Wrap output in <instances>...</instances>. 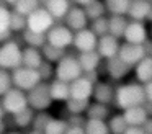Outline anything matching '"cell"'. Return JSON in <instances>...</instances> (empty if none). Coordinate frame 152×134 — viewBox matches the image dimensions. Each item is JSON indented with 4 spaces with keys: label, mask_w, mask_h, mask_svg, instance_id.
<instances>
[{
    "label": "cell",
    "mask_w": 152,
    "mask_h": 134,
    "mask_svg": "<svg viewBox=\"0 0 152 134\" xmlns=\"http://www.w3.org/2000/svg\"><path fill=\"white\" fill-rule=\"evenodd\" d=\"M105 70H106V74H108V77L111 78V80L121 82L123 78L128 77L132 69L129 67V65H126L119 57H113V59H108V61L105 62Z\"/></svg>",
    "instance_id": "2e32d148"
},
{
    "label": "cell",
    "mask_w": 152,
    "mask_h": 134,
    "mask_svg": "<svg viewBox=\"0 0 152 134\" xmlns=\"http://www.w3.org/2000/svg\"><path fill=\"white\" fill-rule=\"evenodd\" d=\"M74 48L79 54H83V52H92L96 51V46H98V38L90 31L88 28L83 29V31H79L74 34Z\"/></svg>",
    "instance_id": "7c38bea8"
},
{
    "label": "cell",
    "mask_w": 152,
    "mask_h": 134,
    "mask_svg": "<svg viewBox=\"0 0 152 134\" xmlns=\"http://www.w3.org/2000/svg\"><path fill=\"white\" fill-rule=\"evenodd\" d=\"M26 134H44V133H39V131H33V129H31V131H28Z\"/></svg>",
    "instance_id": "f5cc1de1"
},
{
    "label": "cell",
    "mask_w": 152,
    "mask_h": 134,
    "mask_svg": "<svg viewBox=\"0 0 152 134\" xmlns=\"http://www.w3.org/2000/svg\"><path fill=\"white\" fill-rule=\"evenodd\" d=\"M12 80H13V87L21 90V92H25V93L31 92L34 87H38L41 83V77L38 74V70L26 69L23 65L12 72Z\"/></svg>",
    "instance_id": "277c9868"
},
{
    "label": "cell",
    "mask_w": 152,
    "mask_h": 134,
    "mask_svg": "<svg viewBox=\"0 0 152 134\" xmlns=\"http://www.w3.org/2000/svg\"><path fill=\"white\" fill-rule=\"evenodd\" d=\"M64 25L74 33H79V31H83V29L88 28L90 21L87 18V13L83 8H80L79 5H75V2H72V8L70 12L67 13L66 20H64Z\"/></svg>",
    "instance_id": "9c48e42d"
},
{
    "label": "cell",
    "mask_w": 152,
    "mask_h": 134,
    "mask_svg": "<svg viewBox=\"0 0 152 134\" xmlns=\"http://www.w3.org/2000/svg\"><path fill=\"white\" fill-rule=\"evenodd\" d=\"M7 3L12 12L18 13L21 16H26V18L34 10H38L41 7V2H38V0H13V2H7Z\"/></svg>",
    "instance_id": "7402d4cb"
},
{
    "label": "cell",
    "mask_w": 152,
    "mask_h": 134,
    "mask_svg": "<svg viewBox=\"0 0 152 134\" xmlns=\"http://www.w3.org/2000/svg\"><path fill=\"white\" fill-rule=\"evenodd\" d=\"M82 75H83V70L80 67L79 57L74 54H67L56 65V78L66 82V83H72V82H75Z\"/></svg>",
    "instance_id": "3957f363"
},
{
    "label": "cell",
    "mask_w": 152,
    "mask_h": 134,
    "mask_svg": "<svg viewBox=\"0 0 152 134\" xmlns=\"http://www.w3.org/2000/svg\"><path fill=\"white\" fill-rule=\"evenodd\" d=\"M93 88L95 85L92 82H88L85 77L77 78L75 82L70 83V98H75V100H90L93 97Z\"/></svg>",
    "instance_id": "e0dca14e"
},
{
    "label": "cell",
    "mask_w": 152,
    "mask_h": 134,
    "mask_svg": "<svg viewBox=\"0 0 152 134\" xmlns=\"http://www.w3.org/2000/svg\"><path fill=\"white\" fill-rule=\"evenodd\" d=\"M26 21H28V29L36 31V33H43V34H48V31L56 25V20H54L53 16L49 15V12L43 7V2H41L39 8L34 10V12L26 18Z\"/></svg>",
    "instance_id": "ba28073f"
},
{
    "label": "cell",
    "mask_w": 152,
    "mask_h": 134,
    "mask_svg": "<svg viewBox=\"0 0 152 134\" xmlns=\"http://www.w3.org/2000/svg\"><path fill=\"white\" fill-rule=\"evenodd\" d=\"M87 13V18L88 21H93V20H98V18H103L106 16V7H105V2H100V0H92L90 5L87 8H83Z\"/></svg>",
    "instance_id": "d6a6232c"
},
{
    "label": "cell",
    "mask_w": 152,
    "mask_h": 134,
    "mask_svg": "<svg viewBox=\"0 0 152 134\" xmlns=\"http://www.w3.org/2000/svg\"><path fill=\"white\" fill-rule=\"evenodd\" d=\"M49 92H51V97H53V101H64L66 103L70 98V83L54 78L49 83Z\"/></svg>",
    "instance_id": "484cf974"
},
{
    "label": "cell",
    "mask_w": 152,
    "mask_h": 134,
    "mask_svg": "<svg viewBox=\"0 0 152 134\" xmlns=\"http://www.w3.org/2000/svg\"><path fill=\"white\" fill-rule=\"evenodd\" d=\"M90 100H75V98H69L66 101V108L64 110L67 111L69 114H85L87 110H88Z\"/></svg>",
    "instance_id": "836d02e7"
},
{
    "label": "cell",
    "mask_w": 152,
    "mask_h": 134,
    "mask_svg": "<svg viewBox=\"0 0 152 134\" xmlns=\"http://www.w3.org/2000/svg\"><path fill=\"white\" fill-rule=\"evenodd\" d=\"M7 134H23V133H20V131H8Z\"/></svg>",
    "instance_id": "db71d44e"
},
{
    "label": "cell",
    "mask_w": 152,
    "mask_h": 134,
    "mask_svg": "<svg viewBox=\"0 0 152 134\" xmlns=\"http://www.w3.org/2000/svg\"><path fill=\"white\" fill-rule=\"evenodd\" d=\"M149 38H151V36H149V29H147V26H145V23L131 21V20H129L128 28H126V33H124V38H123L124 42L142 46Z\"/></svg>",
    "instance_id": "8fae6325"
},
{
    "label": "cell",
    "mask_w": 152,
    "mask_h": 134,
    "mask_svg": "<svg viewBox=\"0 0 152 134\" xmlns=\"http://www.w3.org/2000/svg\"><path fill=\"white\" fill-rule=\"evenodd\" d=\"M41 52H43L44 61L51 62V64H54V65H57L67 56V51L59 49V48H56V46H51V44H48V42L41 48Z\"/></svg>",
    "instance_id": "f546056e"
},
{
    "label": "cell",
    "mask_w": 152,
    "mask_h": 134,
    "mask_svg": "<svg viewBox=\"0 0 152 134\" xmlns=\"http://www.w3.org/2000/svg\"><path fill=\"white\" fill-rule=\"evenodd\" d=\"M115 92H116V87L111 82L100 80L98 83L95 85V88H93V97L92 98L96 103L111 106V103H115Z\"/></svg>",
    "instance_id": "5bb4252c"
},
{
    "label": "cell",
    "mask_w": 152,
    "mask_h": 134,
    "mask_svg": "<svg viewBox=\"0 0 152 134\" xmlns=\"http://www.w3.org/2000/svg\"><path fill=\"white\" fill-rule=\"evenodd\" d=\"M144 93H145V100H147L149 103H152V82H149V83L144 85Z\"/></svg>",
    "instance_id": "ee69618b"
},
{
    "label": "cell",
    "mask_w": 152,
    "mask_h": 134,
    "mask_svg": "<svg viewBox=\"0 0 152 134\" xmlns=\"http://www.w3.org/2000/svg\"><path fill=\"white\" fill-rule=\"evenodd\" d=\"M124 114V119L129 126L132 127H142L144 123L149 119V114L147 111L144 110V106H137V108H131V110H126L121 111Z\"/></svg>",
    "instance_id": "603a6c76"
},
{
    "label": "cell",
    "mask_w": 152,
    "mask_h": 134,
    "mask_svg": "<svg viewBox=\"0 0 152 134\" xmlns=\"http://www.w3.org/2000/svg\"><path fill=\"white\" fill-rule=\"evenodd\" d=\"M67 134H85V127H77V126H69Z\"/></svg>",
    "instance_id": "bcb514c9"
},
{
    "label": "cell",
    "mask_w": 152,
    "mask_h": 134,
    "mask_svg": "<svg viewBox=\"0 0 152 134\" xmlns=\"http://www.w3.org/2000/svg\"><path fill=\"white\" fill-rule=\"evenodd\" d=\"M83 77H85L88 82H92L93 85H96V83L100 82V74H98V70H95V72H87V74H83Z\"/></svg>",
    "instance_id": "7bdbcfd3"
},
{
    "label": "cell",
    "mask_w": 152,
    "mask_h": 134,
    "mask_svg": "<svg viewBox=\"0 0 152 134\" xmlns=\"http://www.w3.org/2000/svg\"><path fill=\"white\" fill-rule=\"evenodd\" d=\"M0 103L4 106L5 113L10 114V116H13V114L20 113V111L26 110V108L30 106V105H28V95L25 93V92L15 88V87L12 88L7 95H4V97L0 98Z\"/></svg>",
    "instance_id": "8992f818"
},
{
    "label": "cell",
    "mask_w": 152,
    "mask_h": 134,
    "mask_svg": "<svg viewBox=\"0 0 152 134\" xmlns=\"http://www.w3.org/2000/svg\"><path fill=\"white\" fill-rule=\"evenodd\" d=\"M8 127H7V123H5V121H2V123H0V134H7L8 133Z\"/></svg>",
    "instance_id": "681fc988"
},
{
    "label": "cell",
    "mask_w": 152,
    "mask_h": 134,
    "mask_svg": "<svg viewBox=\"0 0 152 134\" xmlns=\"http://www.w3.org/2000/svg\"><path fill=\"white\" fill-rule=\"evenodd\" d=\"M10 16H12V10L8 7V3L5 7H0V44L12 41L15 38L13 33L10 31Z\"/></svg>",
    "instance_id": "d6986e66"
},
{
    "label": "cell",
    "mask_w": 152,
    "mask_h": 134,
    "mask_svg": "<svg viewBox=\"0 0 152 134\" xmlns=\"http://www.w3.org/2000/svg\"><path fill=\"white\" fill-rule=\"evenodd\" d=\"M131 0H106V13L110 16H128Z\"/></svg>",
    "instance_id": "83f0119b"
},
{
    "label": "cell",
    "mask_w": 152,
    "mask_h": 134,
    "mask_svg": "<svg viewBox=\"0 0 152 134\" xmlns=\"http://www.w3.org/2000/svg\"><path fill=\"white\" fill-rule=\"evenodd\" d=\"M142 48H144L145 56H147V57H152V39H151V38H149L147 41L142 44Z\"/></svg>",
    "instance_id": "f6af8a7d"
},
{
    "label": "cell",
    "mask_w": 152,
    "mask_h": 134,
    "mask_svg": "<svg viewBox=\"0 0 152 134\" xmlns=\"http://www.w3.org/2000/svg\"><path fill=\"white\" fill-rule=\"evenodd\" d=\"M74 34H75V33L70 31L64 23H56L46 34L48 44L56 46V48L66 51L67 48H70V46L74 44Z\"/></svg>",
    "instance_id": "52a82bcc"
},
{
    "label": "cell",
    "mask_w": 152,
    "mask_h": 134,
    "mask_svg": "<svg viewBox=\"0 0 152 134\" xmlns=\"http://www.w3.org/2000/svg\"><path fill=\"white\" fill-rule=\"evenodd\" d=\"M43 7L56 20V23H64L67 13L72 8V2H69V0H44Z\"/></svg>",
    "instance_id": "9a60e30c"
},
{
    "label": "cell",
    "mask_w": 152,
    "mask_h": 134,
    "mask_svg": "<svg viewBox=\"0 0 152 134\" xmlns=\"http://www.w3.org/2000/svg\"><path fill=\"white\" fill-rule=\"evenodd\" d=\"M21 41L25 42V46L41 49L48 42V38L43 33H36V31H31V29H26V31L21 34Z\"/></svg>",
    "instance_id": "4dcf8cb0"
},
{
    "label": "cell",
    "mask_w": 152,
    "mask_h": 134,
    "mask_svg": "<svg viewBox=\"0 0 152 134\" xmlns=\"http://www.w3.org/2000/svg\"><path fill=\"white\" fill-rule=\"evenodd\" d=\"M53 114L49 111H38L34 114V119H33V124H31V129L33 131H39V133H44L46 127L49 126V123L53 121Z\"/></svg>",
    "instance_id": "d590c367"
},
{
    "label": "cell",
    "mask_w": 152,
    "mask_h": 134,
    "mask_svg": "<svg viewBox=\"0 0 152 134\" xmlns=\"http://www.w3.org/2000/svg\"><path fill=\"white\" fill-rule=\"evenodd\" d=\"M34 114H36V111L28 106L26 110H23L12 116V124H13V127H18V129H28L33 124Z\"/></svg>",
    "instance_id": "4316f807"
},
{
    "label": "cell",
    "mask_w": 152,
    "mask_h": 134,
    "mask_svg": "<svg viewBox=\"0 0 152 134\" xmlns=\"http://www.w3.org/2000/svg\"><path fill=\"white\" fill-rule=\"evenodd\" d=\"M119 48H121V41H119L118 38H115V36H111V34H106V36H103V38L98 39L96 52L102 56V59L108 61V59L118 57Z\"/></svg>",
    "instance_id": "4fadbf2b"
},
{
    "label": "cell",
    "mask_w": 152,
    "mask_h": 134,
    "mask_svg": "<svg viewBox=\"0 0 152 134\" xmlns=\"http://www.w3.org/2000/svg\"><path fill=\"white\" fill-rule=\"evenodd\" d=\"M5 110H4V106H2V103H0V123H2V121H5L4 118H5Z\"/></svg>",
    "instance_id": "f907efd6"
},
{
    "label": "cell",
    "mask_w": 152,
    "mask_h": 134,
    "mask_svg": "<svg viewBox=\"0 0 152 134\" xmlns=\"http://www.w3.org/2000/svg\"><path fill=\"white\" fill-rule=\"evenodd\" d=\"M108 21H110V33L108 34L115 36L118 39L124 38V33H126V28H128L129 20L126 16H108Z\"/></svg>",
    "instance_id": "f1b7e54d"
},
{
    "label": "cell",
    "mask_w": 152,
    "mask_h": 134,
    "mask_svg": "<svg viewBox=\"0 0 152 134\" xmlns=\"http://www.w3.org/2000/svg\"><path fill=\"white\" fill-rule=\"evenodd\" d=\"M108 127H110V133L111 134H124L128 131L129 124L126 123L123 113H115L108 119Z\"/></svg>",
    "instance_id": "1f68e13d"
},
{
    "label": "cell",
    "mask_w": 152,
    "mask_h": 134,
    "mask_svg": "<svg viewBox=\"0 0 152 134\" xmlns=\"http://www.w3.org/2000/svg\"><path fill=\"white\" fill-rule=\"evenodd\" d=\"M85 134H111L106 121H93L88 119L85 124Z\"/></svg>",
    "instance_id": "8d00e7d4"
},
{
    "label": "cell",
    "mask_w": 152,
    "mask_h": 134,
    "mask_svg": "<svg viewBox=\"0 0 152 134\" xmlns=\"http://www.w3.org/2000/svg\"><path fill=\"white\" fill-rule=\"evenodd\" d=\"M113 111H111V106H106V105H102V103H96V101H92L87 110L85 116L87 119H93V121H106L113 116Z\"/></svg>",
    "instance_id": "44dd1931"
},
{
    "label": "cell",
    "mask_w": 152,
    "mask_h": 134,
    "mask_svg": "<svg viewBox=\"0 0 152 134\" xmlns=\"http://www.w3.org/2000/svg\"><path fill=\"white\" fill-rule=\"evenodd\" d=\"M152 2H147V0H131V5H129V12L128 16L131 21H147L149 12H151Z\"/></svg>",
    "instance_id": "ac0fdd59"
},
{
    "label": "cell",
    "mask_w": 152,
    "mask_h": 134,
    "mask_svg": "<svg viewBox=\"0 0 152 134\" xmlns=\"http://www.w3.org/2000/svg\"><path fill=\"white\" fill-rule=\"evenodd\" d=\"M79 62H80V67H82L83 74L87 72H95L98 70L100 64H102V56L98 54L96 51H92V52H83V54H79Z\"/></svg>",
    "instance_id": "cb8c5ba5"
},
{
    "label": "cell",
    "mask_w": 152,
    "mask_h": 134,
    "mask_svg": "<svg viewBox=\"0 0 152 134\" xmlns=\"http://www.w3.org/2000/svg\"><path fill=\"white\" fill-rule=\"evenodd\" d=\"M28 105L34 111H48L49 106L53 105V97L49 92V83L41 82L38 87H34L31 92H28Z\"/></svg>",
    "instance_id": "5b68a950"
},
{
    "label": "cell",
    "mask_w": 152,
    "mask_h": 134,
    "mask_svg": "<svg viewBox=\"0 0 152 134\" xmlns=\"http://www.w3.org/2000/svg\"><path fill=\"white\" fill-rule=\"evenodd\" d=\"M124 134H145V131L142 129V127H132V126H129L128 131H126Z\"/></svg>",
    "instance_id": "7dc6e473"
},
{
    "label": "cell",
    "mask_w": 152,
    "mask_h": 134,
    "mask_svg": "<svg viewBox=\"0 0 152 134\" xmlns=\"http://www.w3.org/2000/svg\"><path fill=\"white\" fill-rule=\"evenodd\" d=\"M13 88V80H12V72L0 69V98L7 95Z\"/></svg>",
    "instance_id": "60d3db41"
},
{
    "label": "cell",
    "mask_w": 152,
    "mask_h": 134,
    "mask_svg": "<svg viewBox=\"0 0 152 134\" xmlns=\"http://www.w3.org/2000/svg\"><path fill=\"white\" fill-rule=\"evenodd\" d=\"M21 61H23V67L38 70V69L41 67V64L44 62V57H43L41 49L25 46L23 48V59H21Z\"/></svg>",
    "instance_id": "ffe728a7"
},
{
    "label": "cell",
    "mask_w": 152,
    "mask_h": 134,
    "mask_svg": "<svg viewBox=\"0 0 152 134\" xmlns=\"http://www.w3.org/2000/svg\"><path fill=\"white\" fill-rule=\"evenodd\" d=\"M88 29L96 36V38H103L110 33V21H108V16H103V18H98V20H93L90 21L88 25Z\"/></svg>",
    "instance_id": "e575fe53"
},
{
    "label": "cell",
    "mask_w": 152,
    "mask_h": 134,
    "mask_svg": "<svg viewBox=\"0 0 152 134\" xmlns=\"http://www.w3.org/2000/svg\"><path fill=\"white\" fill-rule=\"evenodd\" d=\"M142 129L145 131V134H152V118H149V119L145 121L144 126H142Z\"/></svg>",
    "instance_id": "c3c4849f"
},
{
    "label": "cell",
    "mask_w": 152,
    "mask_h": 134,
    "mask_svg": "<svg viewBox=\"0 0 152 134\" xmlns=\"http://www.w3.org/2000/svg\"><path fill=\"white\" fill-rule=\"evenodd\" d=\"M38 74H39V77H41V82L51 83V82L56 78V65L44 61L43 64H41V67L38 69Z\"/></svg>",
    "instance_id": "ab89813d"
},
{
    "label": "cell",
    "mask_w": 152,
    "mask_h": 134,
    "mask_svg": "<svg viewBox=\"0 0 152 134\" xmlns=\"http://www.w3.org/2000/svg\"><path fill=\"white\" fill-rule=\"evenodd\" d=\"M23 48L18 39H12L0 44V69L13 72L23 65Z\"/></svg>",
    "instance_id": "7a4b0ae2"
},
{
    "label": "cell",
    "mask_w": 152,
    "mask_h": 134,
    "mask_svg": "<svg viewBox=\"0 0 152 134\" xmlns=\"http://www.w3.org/2000/svg\"><path fill=\"white\" fill-rule=\"evenodd\" d=\"M26 29H28L26 16H21V15H18V13L12 12V16H10V31L12 33H21V34H23Z\"/></svg>",
    "instance_id": "74e56055"
},
{
    "label": "cell",
    "mask_w": 152,
    "mask_h": 134,
    "mask_svg": "<svg viewBox=\"0 0 152 134\" xmlns=\"http://www.w3.org/2000/svg\"><path fill=\"white\" fill-rule=\"evenodd\" d=\"M147 21L152 23V7H151V12H149V16H147Z\"/></svg>",
    "instance_id": "816d5d0a"
},
{
    "label": "cell",
    "mask_w": 152,
    "mask_h": 134,
    "mask_svg": "<svg viewBox=\"0 0 152 134\" xmlns=\"http://www.w3.org/2000/svg\"><path fill=\"white\" fill-rule=\"evenodd\" d=\"M64 119L67 121V124L69 126H77V127H85V124H87V116L85 114H69L66 110H64Z\"/></svg>",
    "instance_id": "b9f144b4"
},
{
    "label": "cell",
    "mask_w": 152,
    "mask_h": 134,
    "mask_svg": "<svg viewBox=\"0 0 152 134\" xmlns=\"http://www.w3.org/2000/svg\"><path fill=\"white\" fill-rule=\"evenodd\" d=\"M149 34H151V39H152V26H151V31H149Z\"/></svg>",
    "instance_id": "11a10c76"
},
{
    "label": "cell",
    "mask_w": 152,
    "mask_h": 134,
    "mask_svg": "<svg viewBox=\"0 0 152 134\" xmlns=\"http://www.w3.org/2000/svg\"><path fill=\"white\" fill-rule=\"evenodd\" d=\"M67 129H69V124L64 118H54L46 127L44 134H67Z\"/></svg>",
    "instance_id": "f35d334b"
},
{
    "label": "cell",
    "mask_w": 152,
    "mask_h": 134,
    "mask_svg": "<svg viewBox=\"0 0 152 134\" xmlns=\"http://www.w3.org/2000/svg\"><path fill=\"white\" fill-rule=\"evenodd\" d=\"M132 70H134L136 80L141 85H145V83H149V82H152V57H147V56H145Z\"/></svg>",
    "instance_id": "d4e9b609"
},
{
    "label": "cell",
    "mask_w": 152,
    "mask_h": 134,
    "mask_svg": "<svg viewBox=\"0 0 152 134\" xmlns=\"http://www.w3.org/2000/svg\"><path fill=\"white\" fill-rule=\"evenodd\" d=\"M118 57L121 59L126 65H129L131 69H134L136 65L145 57V52H144V48H142V46L129 44V42H121Z\"/></svg>",
    "instance_id": "30bf717a"
},
{
    "label": "cell",
    "mask_w": 152,
    "mask_h": 134,
    "mask_svg": "<svg viewBox=\"0 0 152 134\" xmlns=\"http://www.w3.org/2000/svg\"><path fill=\"white\" fill-rule=\"evenodd\" d=\"M145 93H144V85L139 82H126V83L116 85L115 92V105L118 110L126 111L131 108L144 106L145 103Z\"/></svg>",
    "instance_id": "6da1fadb"
}]
</instances>
